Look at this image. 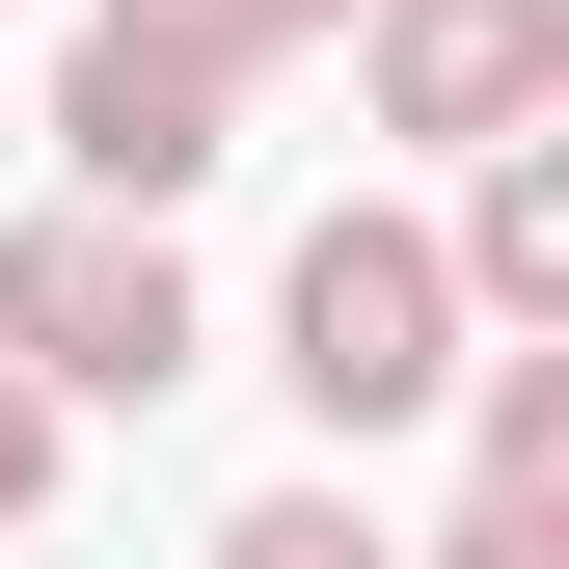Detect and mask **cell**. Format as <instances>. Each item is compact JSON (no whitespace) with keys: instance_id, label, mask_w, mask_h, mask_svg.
Masks as SVG:
<instances>
[{"instance_id":"obj_1","label":"cell","mask_w":569,"mask_h":569,"mask_svg":"<svg viewBox=\"0 0 569 569\" xmlns=\"http://www.w3.org/2000/svg\"><path fill=\"white\" fill-rule=\"evenodd\" d=\"M271 380H299L326 435H407V407L461 380V271H435V218H326L299 271H271Z\"/></svg>"},{"instance_id":"obj_2","label":"cell","mask_w":569,"mask_h":569,"mask_svg":"<svg viewBox=\"0 0 569 569\" xmlns=\"http://www.w3.org/2000/svg\"><path fill=\"white\" fill-rule=\"evenodd\" d=\"M0 380L28 407H163L190 380V244L163 218H28L0 244Z\"/></svg>"},{"instance_id":"obj_3","label":"cell","mask_w":569,"mask_h":569,"mask_svg":"<svg viewBox=\"0 0 569 569\" xmlns=\"http://www.w3.org/2000/svg\"><path fill=\"white\" fill-rule=\"evenodd\" d=\"M352 54H380V136H542L569 109V0H352Z\"/></svg>"},{"instance_id":"obj_4","label":"cell","mask_w":569,"mask_h":569,"mask_svg":"<svg viewBox=\"0 0 569 569\" xmlns=\"http://www.w3.org/2000/svg\"><path fill=\"white\" fill-rule=\"evenodd\" d=\"M54 136H82V218H190V190L244 163V82H190V54H109V28H82Z\"/></svg>"},{"instance_id":"obj_5","label":"cell","mask_w":569,"mask_h":569,"mask_svg":"<svg viewBox=\"0 0 569 569\" xmlns=\"http://www.w3.org/2000/svg\"><path fill=\"white\" fill-rule=\"evenodd\" d=\"M461 326H569V136H488V190H461Z\"/></svg>"},{"instance_id":"obj_6","label":"cell","mask_w":569,"mask_h":569,"mask_svg":"<svg viewBox=\"0 0 569 569\" xmlns=\"http://www.w3.org/2000/svg\"><path fill=\"white\" fill-rule=\"evenodd\" d=\"M109 54H190V82H244V54H299V28H352V0H82Z\"/></svg>"},{"instance_id":"obj_7","label":"cell","mask_w":569,"mask_h":569,"mask_svg":"<svg viewBox=\"0 0 569 569\" xmlns=\"http://www.w3.org/2000/svg\"><path fill=\"white\" fill-rule=\"evenodd\" d=\"M488 488H542V516H569V352H488Z\"/></svg>"},{"instance_id":"obj_8","label":"cell","mask_w":569,"mask_h":569,"mask_svg":"<svg viewBox=\"0 0 569 569\" xmlns=\"http://www.w3.org/2000/svg\"><path fill=\"white\" fill-rule=\"evenodd\" d=\"M218 569H407V542L352 516V488H271V516H218Z\"/></svg>"},{"instance_id":"obj_9","label":"cell","mask_w":569,"mask_h":569,"mask_svg":"<svg viewBox=\"0 0 569 569\" xmlns=\"http://www.w3.org/2000/svg\"><path fill=\"white\" fill-rule=\"evenodd\" d=\"M407 569H569V516L542 488H461V542H407Z\"/></svg>"},{"instance_id":"obj_10","label":"cell","mask_w":569,"mask_h":569,"mask_svg":"<svg viewBox=\"0 0 569 569\" xmlns=\"http://www.w3.org/2000/svg\"><path fill=\"white\" fill-rule=\"evenodd\" d=\"M28 488H54V407H28V380H0V516H28Z\"/></svg>"}]
</instances>
